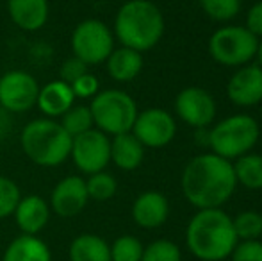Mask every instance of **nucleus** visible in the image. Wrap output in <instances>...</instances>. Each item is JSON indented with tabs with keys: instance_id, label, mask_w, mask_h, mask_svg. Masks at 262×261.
<instances>
[{
	"instance_id": "nucleus-7",
	"label": "nucleus",
	"mask_w": 262,
	"mask_h": 261,
	"mask_svg": "<svg viewBox=\"0 0 262 261\" xmlns=\"http://www.w3.org/2000/svg\"><path fill=\"white\" fill-rule=\"evenodd\" d=\"M259 38L245 25H223L209 38V54L217 65L239 68L252 63Z\"/></svg>"
},
{
	"instance_id": "nucleus-1",
	"label": "nucleus",
	"mask_w": 262,
	"mask_h": 261,
	"mask_svg": "<svg viewBox=\"0 0 262 261\" xmlns=\"http://www.w3.org/2000/svg\"><path fill=\"white\" fill-rule=\"evenodd\" d=\"M180 186L186 200L196 209L221 208L237 188L232 161L214 152L194 156L184 167Z\"/></svg>"
},
{
	"instance_id": "nucleus-28",
	"label": "nucleus",
	"mask_w": 262,
	"mask_h": 261,
	"mask_svg": "<svg viewBox=\"0 0 262 261\" xmlns=\"http://www.w3.org/2000/svg\"><path fill=\"white\" fill-rule=\"evenodd\" d=\"M141 261H182V252L175 242L159 238L143 249Z\"/></svg>"
},
{
	"instance_id": "nucleus-30",
	"label": "nucleus",
	"mask_w": 262,
	"mask_h": 261,
	"mask_svg": "<svg viewBox=\"0 0 262 261\" xmlns=\"http://www.w3.org/2000/svg\"><path fill=\"white\" fill-rule=\"evenodd\" d=\"M21 198L20 186L11 177L0 175V220L13 216L18 202Z\"/></svg>"
},
{
	"instance_id": "nucleus-29",
	"label": "nucleus",
	"mask_w": 262,
	"mask_h": 261,
	"mask_svg": "<svg viewBox=\"0 0 262 261\" xmlns=\"http://www.w3.org/2000/svg\"><path fill=\"white\" fill-rule=\"evenodd\" d=\"M198 4L216 22H230L241 11V0H198Z\"/></svg>"
},
{
	"instance_id": "nucleus-10",
	"label": "nucleus",
	"mask_w": 262,
	"mask_h": 261,
	"mask_svg": "<svg viewBox=\"0 0 262 261\" xmlns=\"http://www.w3.org/2000/svg\"><path fill=\"white\" fill-rule=\"evenodd\" d=\"M39 83L25 70H9L0 77V108L9 113H27L36 108Z\"/></svg>"
},
{
	"instance_id": "nucleus-6",
	"label": "nucleus",
	"mask_w": 262,
	"mask_h": 261,
	"mask_svg": "<svg viewBox=\"0 0 262 261\" xmlns=\"http://www.w3.org/2000/svg\"><path fill=\"white\" fill-rule=\"evenodd\" d=\"M95 129L105 132L107 136L130 132L138 116V104L123 90L109 88L100 90L90 102Z\"/></svg>"
},
{
	"instance_id": "nucleus-26",
	"label": "nucleus",
	"mask_w": 262,
	"mask_h": 261,
	"mask_svg": "<svg viewBox=\"0 0 262 261\" xmlns=\"http://www.w3.org/2000/svg\"><path fill=\"white\" fill-rule=\"evenodd\" d=\"M234 231L237 240H259L262 236V213L246 209L232 216Z\"/></svg>"
},
{
	"instance_id": "nucleus-18",
	"label": "nucleus",
	"mask_w": 262,
	"mask_h": 261,
	"mask_svg": "<svg viewBox=\"0 0 262 261\" xmlns=\"http://www.w3.org/2000/svg\"><path fill=\"white\" fill-rule=\"evenodd\" d=\"M7 14L18 29L36 32L49 22V0H7Z\"/></svg>"
},
{
	"instance_id": "nucleus-20",
	"label": "nucleus",
	"mask_w": 262,
	"mask_h": 261,
	"mask_svg": "<svg viewBox=\"0 0 262 261\" xmlns=\"http://www.w3.org/2000/svg\"><path fill=\"white\" fill-rule=\"evenodd\" d=\"M107 73L116 83H130L143 70V54L128 47H114L105 61Z\"/></svg>"
},
{
	"instance_id": "nucleus-5",
	"label": "nucleus",
	"mask_w": 262,
	"mask_h": 261,
	"mask_svg": "<svg viewBox=\"0 0 262 261\" xmlns=\"http://www.w3.org/2000/svg\"><path fill=\"white\" fill-rule=\"evenodd\" d=\"M260 138V127L250 115H230L217 122L209 132V145L223 159L235 161L252 152Z\"/></svg>"
},
{
	"instance_id": "nucleus-34",
	"label": "nucleus",
	"mask_w": 262,
	"mask_h": 261,
	"mask_svg": "<svg viewBox=\"0 0 262 261\" xmlns=\"http://www.w3.org/2000/svg\"><path fill=\"white\" fill-rule=\"evenodd\" d=\"M245 27L248 29L255 38H262V0H257L248 9Z\"/></svg>"
},
{
	"instance_id": "nucleus-27",
	"label": "nucleus",
	"mask_w": 262,
	"mask_h": 261,
	"mask_svg": "<svg viewBox=\"0 0 262 261\" xmlns=\"http://www.w3.org/2000/svg\"><path fill=\"white\" fill-rule=\"evenodd\" d=\"M111 247V261H141L143 258V242L138 236L132 234H123L118 236Z\"/></svg>"
},
{
	"instance_id": "nucleus-22",
	"label": "nucleus",
	"mask_w": 262,
	"mask_h": 261,
	"mask_svg": "<svg viewBox=\"0 0 262 261\" xmlns=\"http://www.w3.org/2000/svg\"><path fill=\"white\" fill-rule=\"evenodd\" d=\"M70 261H111V247L102 236L93 233L79 234L68 247Z\"/></svg>"
},
{
	"instance_id": "nucleus-2",
	"label": "nucleus",
	"mask_w": 262,
	"mask_h": 261,
	"mask_svg": "<svg viewBox=\"0 0 262 261\" xmlns=\"http://www.w3.org/2000/svg\"><path fill=\"white\" fill-rule=\"evenodd\" d=\"M232 216L221 208L198 209L186 229V245L200 261H223L230 258L235 244Z\"/></svg>"
},
{
	"instance_id": "nucleus-4",
	"label": "nucleus",
	"mask_w": 262,
	"mask_h": 261,
	"mask_svg": "<svg viewBox=\"0 0 262 261\" xmlns=\"http://www.w3.org/2000/svg\"><path fill=\"white\" fill-rule=\"evenodd\" d=\"M73 138L54 118H34L20 132V145L27 159L38 167L54 168L66 163L72 152Z\"/></svg>"
},
{
	"instance_id": "nucleus-17",
	"label": "nucleus",
	"mask_w": 262,
	"mask_h": 261,
	"mask_svg": "<svg viewBox=\"0 0 262 261\" xmlns=\"http://www.w3.org/2000/svg\"><path fill=\"white\" fill-rule=\"evenodd\" d=\"M75 95L72 91V86L61 79H55L47 83L45 86H39L38 101L36 108L45 115L47 118H61L73 104H75Z\"/></svg>"
},
{
	"instance_id": "nucleus-25",
	"label": "nucleus",
	"mask_w": 262,
	"mask_h": 261,
	"mask_svg": "<svg viewBox=\"0 0 262 261\" xmlns=\"http://www.w3.org/2000/svg\"><path fill=\"white\" fill-rule=\"evenodd\" d=\"M86 188H88V195H90L91 200L105 202L116 195L118 181L113 174L102 170V172H97V174L88 175Z\"/></svg>"
},
{
	"instance_id": "nucleus-23",
	"label": "nucleus",
	"mask_w": 262,
	"mask_h": 261,
	"mask_svg": "<svg viewBox=\"0 0 262 261\" xmlns=\"http://www.w3.org/2000/svg\"><path fill=\"white\" fill-rule=\"evenodd\" d=\"M235 181L246 190H262V154L248 152L232 161Z\"/></svg>"
},
{
	"instance_id": "nucleus-35",
	"label": "nucleus",
	"mask_w": 262,
	"mask_h": 261,
	"mask_svg": "<svg viewBox=\"0 0 262 261\" xmlns=\"http://www.w3.org/2000/svg\"><path fill=\"white\" fill-rule=\"evenodd\" d=\"M255 59L257 65L262 68V38H259V43H257V50H255Z\"/></svg>"
},
{
	"instance_id": "nucleus-8",
	"label": "nucleus",
	"mask_w": 262,
	"mask_h": 261,
	"mask_svg": "<svg viewBox=\"0 0 262 261\" xmlns=\"http://www.w3.org/2000/svg\"><path fill=\"white\" fill-rule=\"evenodd\" d=\"M114 42L113 29L97 18H88L77 24L70 38L73 56L88 66L105 63L114 50Z\"/></svg>"
},
{
	"instance_id": "nucleus-32",
	"label": "nucleus",
	"mask_w": 262,
	"mask_h": 261,
	"mask_svg": "<svg viewBox=\"0 0 262 261\" xmlns=\"http://www.w3.org/2000/svg\"><path fill=\"white\" fill-rule=\"evenodd\" d=\"M232 261H262V242L241 240L230 254Z\"/></svg>"
},
{
	"instance_id": "nucleus-31",
	"label": "nucleus",
	"mask_w": 262,
	"mask_h": 261,
	"mask_svg": "<svg viewBox=\"0 0 262 261\" xmlns=\"http://www.w3.org/2000/svg\"><path fill=\"white\" fill-rule=\"evenodd\" d=\"M70 86H72V91H73V95H75V98L88 101V98H93L95 95L100 91V81H98L97 75L86 72V73H82L79 79L73 81Z\"/></svg>"
},
{
	"instance_id": "nucleus-11",
	"label": "nucleus",
	"mask_w": 262,
	"mask_h": 261,
	"mask_svg": "<svg viewBox=\"0 0 262 261\" xmlns=\"http://www.w3.org/2000/svg\"><path fill=\"white\" fill-rule=\"evenodd\" d=\"M130 132L145 149H162L169 145L177 134L175 116L161 108L145 109L138 113Z\"/></svg>"
},
{
	"instance_id": "nucleus-13",
	"label": "nucleus",
	"mask_w": 262,
	"mask_h": 261,
	"mask_svg": "<svg viewBox=\"0 0 262 261\" xmlns=\"http://www.w3.org/2000/svg\"><path fill=\"white\" fill-rule=\"evenodd\" d=\"M88 200L90 195H88L86 179L82 175H66L52 188L49 204L54 215L61 218H73L84 211Z\"/></svg>"
},
{
	"instance_id": "nucleus-19",
	"label": "nucleus",
	"mask_w": 262,
	"mask_h": 261,
	"mask_svg": "<svg viewBox=\"0 0 262 261\" xmlns=\"http://www.w3.org/2000/svg\"><path fill=\"white\" fill-rule=\"evenodd\" d=\"M145 159V147L132 132L116 134L111 139V163L120 170L132 172L141 167Z\"/></svg>"
},
{
	"instance_id": "nucleus-12",
	"label": "nucleus",
	"mask_w": 262,
	"mask_h": 261,
	"mask_svg": "<svg viewBox=\"0 0 262 261\" xmlns=\"http://www.w3.org/2000/svg\"><path fill=\"white\" fill-rule=\"evenodd\" d=\"M216 101L200 86H187L177 95L175 113L184 124L194 129H205L216 118Z\"/></svg>"
},
{
	"instance_id": "nucleus-15",
	"label": "nucleus",
	"mask_w": 262,
	"mask_h": 261,
	"mask_svg": "<svg viewBox=\"0 0 262 261\" xmlns=\"http://www.w3.org/2000/svg\"><path fill=\"white\" fill-rule=\"evenodd\" d=\"M50 215H52V209L49 200L34 193L21 197L13 213L14 222L21 234H34V236H39V233L49 226Z\"/></svg>"
},
{
	"instance_id": "nucleus-3",
	"label": "nucleus",
	"mask_w": 262,
	"mask_h": 261,
	"mask_svg": "<svg viewBox=\"0 0 262 261\" xmlns=\"http://www.w3.org/2000/svg\"><path fill=\"white\" fill-rule=\"evenodd\" d=\"M164 29V16L156 4L150 0H128L114 16L113 34L121 47L143 54L161 42Z\"/></svg>"
},
{
	"instance_id": "nucleus-33",
	"label": "nucleus",
	"mask_w": 262,
	"mask_h": 261,
	"mask_svg": "<svg viewBox=\"0 0 262 261\" xmlns=\"http://www.w3.org/2000/svg\"><path fill=\"white\" fill-rule=\"evenodd\" d=\"M86 72H88V65H84L80 59H77L75 56H72L70 59H66L64 63L61 65V77H59V79L72 84L73 81L79 79V77Z\"/></svg>"
},
{
	"instance_id": "nucleus-21",
	"label": "nucleus",
	"mask_w": 262,
	"mask_h": 261,
	"mask_svg": "<svg viewBox=\"0 0 262 261\" xmlns=\"http://www.w3.org/2000/svg\"><path fill=\"white\" fill-rule=\"evenodd\" d=\"M2 261H52V251L39 236L20 234L7 244Z\"/></svg>"
},
{
	"instance_id": "nucleus-14",
	"label": "nucleus",
	"mask_w": 262,
	"mask_h": 261,
	"mask_svg": "<svg viewBox=\"0 0 262 261\" xmlns=\"http://www.w3.org/2000/svg\"><path fill=\"white\" fill-rule=\"evenodd\" d=\"M227 97L232 104L252 108L262 102V68L257 63L243 65L227 83Z\"/></svg>"
},
{
	"instance_id": "nucleus-9",
	"label": "nucleus",
	"mask_w": 262,
	"mask_h": 261,
	"mask_svg": "<svg viewBox=\"0 0 262 261\" xmlns=\"http://www.w3.org/2000/svg\"><path fill=\"white\" fill-rule=\"evenodd\" d=\"M70 159L82 174H97L111 163V138L98 129H90L75 136L72 143Z\"/></svg>"
},
{
	"instance_id": "nucleus-24",
	"label": "nucleus",
	"mask_w": 262,
	"mask_h": 261,
	"mask_svg": "<svg viewBox=\"0 0 262 261\" xmlns=\"http://www.w3.org/2000/svg\"><path fill=\"white\" fill-rule=\"evenodd\" d=\"M59 124L64 127V131L68 132L72 138H75V136L82 134V132H86L95 127L90 106H84V104H80V106L73 104L72 108L61 116Z\"/></svg>"
},
{
	"instance_id": "nucleus-16",
	"label": "nucleus",
	"mask_w": 262,
	"mask_h": 261,
	"mask_svg": "<svg viewBox=\"0 0 262 261\" xmlns=\"http://www.w3.org/2000/svg\"><path fill=\"white\" fill-rule=\"evenodd\" d=\"M130 215L136 226L143 229H157L168 220L169 202L161 192H143L132 202Z\"/></svg>"
}]
</instances>
